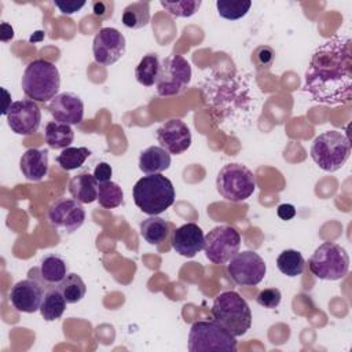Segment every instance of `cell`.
Wrapping results in <instances>:
<instances>
[{
    "label": "cell",
    "instance_id": "cell-10",
    "mask_svg": "<svg viewBox=\"0 0 352 352\" xmlns=\"http://www.w3.org/2000/svg\"><path fill=\"white\" fill-rule=\"evenodd\" d=\"M241 248L239 231L231 226H217L205 235V256L213 264L228 263Z\"/></svg>",
    "mask_w": 352,
    "mask_h": 352
},
{
    "label": "cell",
    "instance_id": "cell-12",
    "mask_svg": "<svg viewBox=\"0 0 352 352\" xmlns=\"http://www.w3.org/2000/svg\"><path fill=\"white\" fill-rule=\"evenodd\" d=\"M50 224L63 232L77 231L85 221V210L74 198H59L48 208Z\"/></svg>",
    "mask_w": 352,
    "mask_h": 352
},
{
    "label": "cell",
    "instance_id": "cell-4",
    "mask_svg": "<svg viewBox=\"0 0 352 352\" xmlns=\"http://www.w3.org/2000/svg\"><path fill=\"white\" fill-rule=\"evenodd\" d=\"M213 320L227 329L234 337L243 336L252 326V311L239 293L227 290L220 293L212 304Z\"/></svg>",
    "mask_w": 352,
    "mask_h": 352
},
{
    "label": "cell",
    "instance_id": "cell-16",
    "mask_svg": "<svg viewBox=\"0 0 352 352\" xmlns=\"http://www.w3.org/2000/svg\"><path fill=\"white\" fill-rule=\"evenodd\" d=\"M8 298L16 311L33 314L40 311L44 298V290L38 280L33 278L22 279L11 287Z\"/></svg>",
    "mask_w": 352,
    "mask_h": 352
},
{
    "label": "cell",
    "instance_id": "cell-31",
    "mask_svg": "<svg viewBox=\"0 0 352 352\" xmlns=\"http://www.w3.org/2000/svg\"><path fill=\"white\" fill-rule=\"evenodd\" d=\"M91 155V150L87 147H66L56 157V162L63 170H73L84 165L85 160Z\"/></svg>",
    "mask_w": 352,
    "mask_h": 352
},
{
    "label": "cell",
    "instance_id": "cell-36",
    "mask_svg": "<svg viewBox=\"0 0 352 352\" xmlns=\"http://www.w3.org/2000/svg\"><path fill=\"white\" fill-rule=\"evenodd\" d=\"M54 4H55V7L59 8V11L62 14L72 15V14L80 11L87 4V1H84V0H81V1H77V0H63V1L62 0H55Z\"/></svg>",
    "mask_w": 352,
    "mask_h": 352
},
{
    "label": "cell",
    "instance_id": "cell-33",
    "mask_svg": "<svg viewBox=\"0 0 352 352\" xmlns=\"http://www.w3.org/2000/svg\"><path fill=\"white\" fill-rule=\"evenodd\" d=\"M160 3L170 15L179 16V18H188L198 11L202 1L201 0H176V1L161 0Z\"/></svg>",
    "mask_w": 352,
    "mask_h": 352
},
{
    "label": "cell",
    "instance_id": "cell-35",
    "mask_svg": "<svg viewBox=\"0 0 352 352\" xmlns=\"http://www.w3.org/2000/svg\"><path fill=\"white\" fill-rule=\"evenodd\" d=\"M113 8H114V3L113 1H102V0H99V1H94L92 3V14L96 18L102 19V21L111 18Z\"/></svg>",
    "mask_w": 352,
    "mask_h": 352
},
{
    "label": "cell",
    "instance_id": "cell-25",
    "mask_svg": "<svg viewBox=\"0 0 352 352\" xmlns=\"http://www.w3.org/2000/svg\"><path fill=\"white\" fill-rule=\"evenodd\" d=\"M124 26L129 29H142L150 22V4L147 1H135L128 4L121 16Z\"/></svg>",
    "mask_w": 352,
    "mask_h": 352
},
{
    "label": "cell",
    "instance_id": "cell-30",
    "mask_svg": "<svg viewBox=\"0 0 352 352\" xmlns=\"http://www.w3.org/2000/svg\"><path fill=\"white\" fill-rule=\"evenodd\" d=\"M96 201L104 209L118 208L124 201L122 188L114 182H106L98 184V198Z\"/></svg>",
    "mask_w": 352,
    "mask_h": 352
},
{
    "label": "cell",
    "instance_id": "cell-34",
    "mask_svg": "<svg viewBox=\"0 0 352 352\" xmlns=\"http://www.w3.org/2000/svg\"><path fill=\"white\" fill-rule=\"evenodd\" d=\"M280 300H282V294H280V290L276 287L263 289L256 297L257 304L268 309L276 308L280 304Z\"/></svg>",
    "mask_w": 352,
    "mask_h": 352
},
{
    "label": "cell",
    "instance_id": "cell-1",
    "mask_svg": "<svg viewBox=\"0 0 352 352\" xmlns=\"http://www.w3.org/2000/svg\"><path fill=\"white\" fill-rule=\"evenodd\" d=\"M304 91L324 104H345L352 99V43L333 36L312 52L305 70Z\"/></svg>",
    "mask_w": 352,
    "mask_h": 352
},
{
    "label": "cell",
    "instance_id": "cell-20",
    "mask_svg": "<svg viewBox=\"0 0 352 352\" xmlns=\"http://www.w3.org/2000/svg\"><path fill=\"white\" fill-rule=\"evenodd\" d=\"M170 166V154L161 146H150L139 155V169L146 175L161 173Z\"/></svg>",
    "mask_w": 352,
    "mask_h": 352
},
{
    "label": "cell",
    "instance_id": "cell-21",
    "mask_svg": "<svg viewBox=\"0 0 352 352\" xmlns=\"http://www.w3.org/2000/svg\"><path fill=\"white\" fill-rule=\"evenodd\" d=\"M66 275H67V264L60 256L51 253L41 258L38 276L41 282L48 285V287L58 286L65 279Z\"/></svg>",
    "mask_w": 352,
    "mask_h": 352
},
{
    "label": "cell",
    "instance_id": "cell-22",
    "mask_svg": "<svg viewBox=\"0 0 352 352\" xmlns=\"http://www.w3.org/2000/svg\"><path fill=\"white\" fill-rule=\"evenodd\" d=\"M70 195L81 204H92L98 198V183L88 172L73 176L69 182Z\"/></svg>",
    "mask_w": 352,
    "mask_h": 352
},
{
    "label": "cell",
    "instance_id": "cell-2",
    "mask_svg": "<svg viewBox=\"0 0 352 352\" xmlns=\"http://www.w3.org/2000/svg\"><path fill=\"white\" fill-rule=\"evenodd\" d=\"M132 197L135 205L148 216H158L170 208L175 202L176 192L173 183L161 173L140 177L133 188Z\"/></svg>",
    "mask_w": 352,
    "mask_h": 352
},
{
    "label": "cell",
    "instance_id": "cell-29",
    "mask_svg": "<svg viewBox=\"0 0 352 352\" xmlns=\"http://www.w3.org/2000/svg\"><path fill=\"white\" fill-rule=\"evenodd\" d=\"M58 289L63 294L67 304H76L85 297L87 286L80 275L77 274H67L65 279L58 285Z\"/></svg>",
    "mask_w": 352,
    "mask_h": 352
},
{
    "label": "cell",
    "instance_id": "cell-15",
    "mask_svg": "<svg viewBox=\"0 0 352 352\" xmlns=\"http://www.w3.org/2000/svg\"><path fill=\"white\" fill-rule=\"evenodd\" d=\"M157 140L162 148L169 154L179 155L188 150L191 146V132L187 124L179 118H172L165 121L158 126Z\"/></svg>",
    "mask_w": 352,
    "mask_h": 352
},
{
    "label": "cell",
    "instance_id": "cell-5",
    "mask_svg": "<svg viewBox=\"0 0 352 352\" xmlns=\"http://www.w3.org/2000/svg\"><path fill=\"white\" fill-rule=\"evenodd\" d=\"M351 155V142L338 131H326L316 136L311 146V158L324 172L338 170Z\"/></svg>",
    "mask_w": 352,
    "mask_h": 352
},
{
    "label": "cell",
    "instance_id": "cell-6",
    "mask_svg": "<svg viewBox=\"0 0 352 352\" xmlns=\"http://www.w3.org/2000/svg\"><path fill=\"white\" fill-rule=\"evenodd\" d=\"M236 337H234L227 329H224L216 320H199L194 322L188 333V351H236Z\"/></svg>",
    "mask_w": 352,
    "mask_h": 352
},
{
    "label": "cell",
    "instance_id": "cell-14",
    "mask_svg": "<svg viewBox=\"0 0 352 352\" xmlns=\"http://www.w3.org/2000/svg\"><path fill=\"white\" fill-rule=\"evenodd\" d=\"M7 122L16 135H33L41 122V110L32 99H22L11 103L7 113Z\"/></svg>",
    "mask_w": 352,
    "mask_h": 352
},
{
    "label": "cell",
    "instance_id": "cell-27",
    "mask_svg": "<svg viewBox=\"0 0 352 352\" xmlns=\"http://www.w3.org/2000/svg\"><path fill=\"white\" fill-rule=\"evenodd\" d=\"M140 234L150 245H160L169 234V224L158 216H150L140 223Z\"/></svg>",
    "mask_w": 352,
    "mask_h": 352
},
{
    "label": "cell",
    "instance_id": "cell-38",
    "mask_svg": "<svg viewBox=\"0 0 352 352\" xmlns=\"http://www.w3.org/2000/svg\"><path fill=\"white\" fill-rule=\"evenodd\" d=\"M276 213H278L279 219L287 221L296 216V208L292 204H280L276 209Z\"/></svg>",
    "mask_w": 352,
    "mask_h": 352
},
{
    "label": "cell",
    "instance_id": "cell-3",
    "mask_svg": "<svg viewBox=\"0 0 352 352\" xmlns=\"http://www.w3.org/2000/svg\"><path fill=\"white\" fill-rule=\"evenodd\" d=\"M23 94L34 102H51L59 91L60 74L58 67L45 59L32 60L21 80Z\"/></svg>",
    "mask_w": 352,
    "mask_h": 352
},
{
    "label": "cell",
    "instance_id": "cell-39",
    "mask_svg": "<svg viewBox=\"0 0 352 352\" xmlns=\"http://www.w3.org/2000/svg\"><path fill=\"white\" fill-rule=\"evenodd\" d=\"M0 30H1V33H0L1 41H4V43H6V41H10V40L14 37V29H12V26L8 25L7 22H3V23H1Z\"/></svg>",
    "mask_w": 352,
    "mask_h": 352
},
{
    "label": "cell",
    "instance_id": "cell-8",
    "mask_svg": "<svg viewBox=\"0 0 352 352\" xmlns=\"http://www.w3.org/2000/svg\"><path fill=\"white\" fill-rule=\"evenodd\" d=\"M219 194L231 202H242L252 197L256 190V176L245 165L231 162L224 165L216 177Z\"/></svg>",
    "mask_w": 352,
    "mask_h": 352
},
{
    "label": "cell",
    "instance_id": "cell-9",
    "mask_svg": "<svg viewBox=\"0 0 352 352\" xmlns=\"http://www.w3.org/2000/svg\"><path fill=\"white\" fill-rule=\"evenodd\" d=\"M191 66L182 55H170L161 63L157 81V94L160 96H175L182 94L191 81Z\"/></svg>",
    "mask_w": 352,
    "mask_h": 352
},
{
    "label": "cell",
    "instance_id": "cell-18",
    "mask_svg": "<svg viewBox=\"0 0 352 352\" xmlns=\"http://www.w3.org/2000/svg\"><path fill=\"white\" fill-rule=\"evenodd\" d=\"M170 242L176 253L191 258L204 249L205 235L198 224L186 223L173 231Z\"/></svg>",
    "mask_w": 352,
    "mask_h": 352
},
{
    "label": "cell",
    "instance_id": "cell-19",
    "mask_svg": "<svg viewBox=\"0 0 352 352\" xmlns=\"http://www.w3.org/2000/svg\"><path fill=\"white\" fill-rule=\"evenodd\" d=\"M19 168L29 182L43 180L48 173V151L28 148L19 160Z\"/></svg>",
    "mask_w": 352,
    "mask_h": 352
},
{
    "label": "cell",
    "instance_id": "cell-28",
    "mask_svg": "<svg viewBox=\"0 0 352 352\" xmlns=\"http://www.w3.org/2000/svg\"><path fill=\"white\" fill-rule=\"evenodd\" d=\"M276 267L283 275L294 278L302 274L305 267V260L298 250L286 249L278 256Z\"/></svg>",
    "mask_w": 352,
    "mask_h": 352
},
{
    "label": "cell",
    "instance_id": "cell-13",
    "mask_svg": "<svg viewBox=\"0 0 352 352\" xmlns=\"http://www.w3.org/2000/svg\"><path fill=\"white\" fill-rule=\"evenodd\" d=\"M126 50L124 34L116 28H102L94 37L92 54L95 62L110 66L120 60Z\"/></svg>",
    "mask_w": 352,
    "mask_h": 352
},
{
    "label": "cell",
    "instance_id": "cell-32",
    "mask_svg": "<svg viewBox=\"0 0 352 352\" xmlns=\"http://www.w3.org/2000/svg\"><path fill=\"white\" fill-rule=\"evenodd\" d=\"M252 7L250 0H217L216 8L221 18L227 21L241 19Z\"/></svg>",
    "mask_w": 352,
    "mask_h": 352
},
{
    "label": "cell",
    "instance_id": "cell-17",
    "mask_svg": "<svg viewBox=\"0 0 352 352\" xmlns=\"http://www.w3.org/2000/svg\"><path fill=\"white\" fill-rule=\"evenodd\" d=\"M48 111L58 122L77 125L84 118V103L74 92H62L48 103Z\"/></svg>",
    "mask_w": 352,
    "mask_h": 352
},
{
    "label": "cell",
    "instance_id": "cell-23",
    "mask_svg": "<svg viewBox=\"0 0 352 352\" xmlns=\"http://www.w3.org/2000/svg\"><path fill=\"white\" fill-rule=\"evenodd\" d=\"M45 143L54 148V150H63L69 147L73 143L74 132L70 125L58 122V121H50L45 125L44 131Z\"/></svg>",
    "mask_w": 352,
    "mask_h": 352
},
{
    "label": "cell",
    "instance_id": "cell-26",
    "mask_svg": "<svg viewBox=\"0 0 352 352\" xmlns=\"http://www.w3.org/2000/svg\"><path fill=\"white\" fill-rule=\"evenodd\" d=\"M161 63L155 54H147L144 55L138 66L135 67V77L138 82H140L144 87H153L157 84L160 77Z\"/></svg>",
    "mask_w": 352,
    "mask_h": 352
},
{
    "label": "cell",
    "instance_id": "cell-37",
    "mask_svg": "<svg viewBox=\"0 0 352 352\" xmlns=\"http://www.w3.org/2000/svg\"><path fill=\"white\" fill-rule=\"evenodd\" d=\"M111 175H113V169L107 162H99L94 169V177H95L98 184L110 182Z\"/></svg>",
    "mask_w": 352,
    "mask_h": 352
},
{
    "label": "cell",
    "instance_id": "cell-11",
    "mask_svg": "<svg viewBox=\"0 0 352 352\" xmlns=\"http://www.w3.org/2000/svg\"><path fill=\"white\" fill-rule=\"evenodd\" d=\"M230 278L239 286H256L258 285L267 272V265L263 257L253 252H238L227 267Z\"/></svg>",
    "mask_w": 352,
    "mask_h": 352
},
{
    "label": "cell",
    "instance_id": "cell-7",
    "mask_svg": "<svg viewBox=\"0 0 352 352\" xmlns=\"http://www.w3.org/2000/svg\"><path fill=\"white\" fill-rule=\"evenodd\" d=\"M308 268L322 280H338L348 274L349 256L341 245L324 242L308 258Z\"/></svg>",
    "mask_w": 352,
    "mask_h": 352
},
{
    "label": "cell",
    "instance_id": "cell-24",
    "mask_svg": "<svg viewBox=\"0 0 352 352\" xmlns=\"http://www.w3.org/2000/svg\"><path fill=\"white\" fill-rule=\"evenodd\" d=\"M66 304L67 301L65 300L58 286L48 287L40 307V314L47 322L56 320L63 315L66 309Z\"/></svg>",
    "mask_w": 352,
    "mask_h": 352
}]
</instances>
